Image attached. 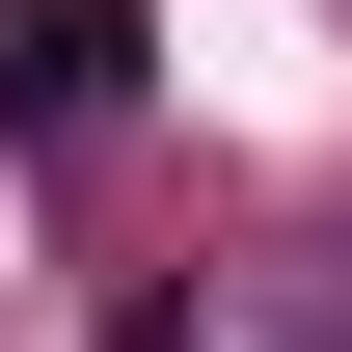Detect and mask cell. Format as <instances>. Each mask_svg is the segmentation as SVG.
<instances>
[{"label":"cell","instance_id":"obj_1","mask_svg":"<svg viewBox=\"0 0 352 352\" xmlns=\"http://www.w3.org/2000/svg\"><path fill=\"white\" fill-rule=\"evenodd\" d=\"M135 109V0H0V135H109Z\"/></svg>","mask_w":352,"mask_h":352},{"label":"cell","instance_id":"obj_2","mask_svg":"<svg viewBox=\"0 0 352 352\" xmlns=\"http://www.w3.org/2000/svg\"><path fill=\"white\" fill-rule=\"evenodd\" d=\"M271 352H352V271H325V298H298V325H271Z\"/></svg>","mask_w":352,"mask_h":352}]
</instances>
